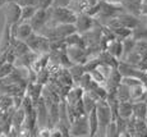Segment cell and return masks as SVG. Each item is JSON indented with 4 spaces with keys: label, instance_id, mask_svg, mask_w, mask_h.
<instances>
[{
    "label": "cell",
    "instance_id": "obj_1",
    "mask_svg": "<svg viewBox=\"0 0 147 137\" xmlns=\"http://www.w3.org/2000/svg\"><path fill=\"white\" fill-rule=\"evenodd\" d=\"M51 9V21L53 24L58 23H76L78 14L73 12L68 7H50Z\"/></svg>",
    "mask_w": 147,
    "mask_h": 137
},
{
    "label": "cell",
    "instance_id": "obj_2",
    "mask_svg": "<svg viewBox=\"0 0 147 137\" xmlns=\"http://www.w3.org/2000/svg\"><path fill=\"white\" fill-rule=\"evenodd\" d=\"M28 47H30L32 51L37 54H47L50 53V40L46 37V36L41 35L38 32H33L32 35L30 36L27 40H26Z\"/></svg>",
    "mask_w": 147,
    "mask_h": 137
},
{
    "label": "cell",
    "instance_id": "obj_3",
    "mask_svg": "<svg viewBox=\"0 0 147 137\" xmlns=\"http://www.w3.org/2000/svg\"><path fill=\"white\" fill-rule=\"evenodd\" d=\"M96 112H97L98 117V122H100V128H98V132H102V135H105L106 127L109 125V123L111 121H114L113 118V112L111 108H110L107 100H98L97 104H96Z\"/></svg>",
    "mask_w": 147,
    "mask_h": 137
},
{
    "label": "cell",
    "instance_id": "obj_4",
    "mask_svg": "<svg viewBox=\"0 0 147 137\" xmlns=\"http://www.w3.org/2000/svg\"><path fill=\"white\" fill-rule=\"evenodd\" d=\"M51 21V9L50 8H38L37 12L35 13V16L31 18L30 23L33 27L35 32H40L41 30H44L49 22Z\"/></svg>",
    "mask_w": 147,
    "mask_h": 137
},
{
    "label": "cell",
    "instance_id": "obj_5",
    "mask_svg": "<svg viewBox=\"0 0 147 137\" xmlns=\"http://www.w3.org/2000/svg\"><path fill=\"white\" fill-rule=\"evenodd\" d=\"M22 16V5L18 1L14 0H9L5 4V12H4V18L7 22H9L10 24L19 23Z\"/></svg>",
    "mask_w": 147,
    "mask_h": 137
},
{
    "label": "cell",
    "instance_id": "obj_6",
    "mask_svg": "<svg viewBox=\"0 0 147 137\" xmlns=\"http://www.w3.org/2000/svg\"><path fill=\"white\" fill-rule=\"evenodd\" d=\"M70 136H90L88 117L82 115L72 122V124H70Z\"/></svg>",
    "mask_w": 147,
    "mask_h": 137
},
{
    "label": "cell",
    "instance_id": "obj_7",
    "mask_svg": "<svg viewBox=\"0 0 147 137\" xmlns=\"http://www.w3.org/2000/svg\"><path fill=\"white\" fill-rule=\"evenodd\" d=\"M97 22L98 21L95 17H91L87 13H81V14H78L77 21H76L74 24H76V27H77V32H80L82 35V33L90 31L91 28H94Z\"/></svg>",
    "mask_w": 147,
    "mask_h": 137
},
{
    "label": "cell",
    "instance_id": "obj_8",
    "mask_svg": "<svg viewBox=\"0 0 147 137\" xmlns=\"http://www.w3.org/2000/svg\"><path fill=\"white\" fill-rule=\"evenodd\" d=\"M12 26L9 22L5 21L4 28H3V33H1V39H0V53H4L10 47L13 40V33H12Z\"/></svg>",
    "mask_w": 147,
    "mask_h": 137
},
{
    "label": "cell",
    "instance_id": "obj_9",
    "mask_svg": "<svg viewBox=\"0 0 147 137\" xmlns=\"http://www.w3.org/2000/svg\"><path fill=\"white\" fill-rule=\"evenodd\" d=\"M118 19H119L120 26L127 27V28H131V30H133V28H136L137 26L141 24V21L138 19L137 16H133V14L127 13V12L120 14V16H118Z\"/></svg>",
    "mask_w": 147,
    "mask_h": 137
},
{
    "label": "cell",
    "instance_id": "obj_10",
    "mask_svg": "<svg viewBox=\"0 0 147 137\" xmlns=\"http://www.w3.org/2000/svg\"><path fill=\"white\" fill-rule=\"evenodd\" d=\"M121 4L127 13H131L137 17L142 14V0H123Z\"/></svg>",
    "mask_w": 147,
    "mask_h": 137
},
{
    "label": "cell",
    "instance_id": "obj_11",
    "mask_svg": "<svg viewBox=\"0 0 147 137\" xmlns=\"http://www.w3.org/2000/svg\"><path fill=\"white\" fill-rule=\"evenodd\" d=\"M106 50L109 51L110 54H113L115 58L121 59V58H123V54H124L123 41H121V40H118V39L113 40V41H109Z\"/></svg>",
    "mask_w": 147,
    "mask_h": 137
},
{
    "label": "cell",
    "instance_id": "obj_12",
    "mask_svg": "<svg viewBox=\"0 0 147 137\" xmlns=\"http://www.w3.org/2000/svg\"><path fill=\"white\" fill-rule=\"evenodd\" d=\"M84 91H86V90H84L83 87H81L80 85H77L76 87H72V88H70V91L68 92V95L65 98V101L68 102V104H70V105L76 104L78 100H81L82 98H83Z\"/></svg>",
    "mask_w": 147,
    "mask_h": 137
},
{
    "label": "cell",
    "instance_id": "obj_13",
    "mask_svg": "<svg viewBox=\"0 0 147 137\" xmlns=\"http://www.w3.org/2000/svg\"><path fill=\"white\" fill-rule=\"evenodd\" d=\"M87 117H88V124H90V136L94 137V136L97 135L98 128H100V122H98L96 108L92 110V112H90L87 114Z\"/></svg>",
    "mask_w": 147,
    "mask_h": 137
},
{
    "label": "cell",
    "instance_id": "obj_14",
    "mask_svg": "<svg viewBox=\"0 0 147 137\" xmlns=\"http://www.w3.org/2000/svg\"><path fill=\"white\" fill-rule=\"evenodd\" d=\"M133 115L137 119H146L147 115V101L140 100L133 102Z\"/></svg>",
    "mask_w": 147,
    "mask_h": 137
},
{
    "label": "cell",
    "instance_id": "obj_15",
    "mask_svg": "<svg viewBox=\"0 0 147 137\" xmlns=\"http://www.w3.org/2000/svg\"><path fill=\"white\" fill-rule=\"evenodd\" d=\"M120 117L125 119H129L133 115V101L128 100V101H120L119 102V109H118Z\"/></svg>",
    "mask_w": 147,
    "mask_h": 137
},
{
    "label": "cell",
    "instance_id": "obj_16",
    "mask_svg": "<svg viewBox=\"0 0 147 137\" xmlns=\"http://www.w3.org/2000/svg\"><path fill=\"white\" fill-rule=\"evenodd\" d=\"M37 9H38L37 5H24V7H22V16L19 23L21 22H30L31 18L37 12Z\"/></svg>",
    "mask_w": 147,
    "mask_h": 137
},
{
    "label": "cell",
    "instance_id": "obj_17",
    "mask_svg": "<svg viewBox=\"0 0 147 137\" xmlns=\"http://www.w3.org/2000/svg\"><path fill=\"white\" fill-rule=\"evenodd\" d=\"M82 100H83V105H84V109H86L87 114H88L90 112H92V110L96 108L97 100H96L88 91H84V95H83V98H82Z\"/></svg>",
    "mask_w": 147,
    "mask_h": 137
},
{
    "label": "cell",
    "instance_id": "obj_18",
    "mask_svg": "<svg viewBox=\"0 0 147 137\" xmlns=\"http://www.w3.org/2000/svg\"><path fill=\"white\" fill-rule=\"evenodd\" d=\"M117 95H118L119 101H128V100H132L131 99V87L121 82L119 86H118Z\"/></svg>",
    "mask_w": 147,
    "mask_h": 137
},
{
    "label": "cell",
    "instance_id": "obj_19",
    "mask_svg": "<svg viewBox=\"0 0 147 137\" xmlns=\"http://www.w3.org/2000/svg\"><path fill=\"white\" fill-rule=\"evenodd\" d=\"M113 31H114L115 33V37L118 40H125L128 37H131L132 33H133V30H131V28H127V27H123V26H120V27H115V28H111Z\"/></svg>",
    "mask_w": 147,
    "mask_h": 137
},
{
    "label": "cell",
    "instance_id": "obj_20",
    "mask_svg": "<svg viewBox=\"0 0 147 137\" xmlns=\"http://www.w3.org/2000/svg\"><path fill=\"white\" fill-rule=\"evenodd\" d=\"M69 72H70V75H72L73 78H74V82H77L78 79L86 73L84 64H77V63H74V64L69 68Z\"/></svg>",
    "mask_w": 147,
    "mask_h": 137
},
{
    "label": "cell",
    "instance_id": "obj_21",
    "mask_svg": "<svg viewBox=\"0 0 147 137\" xmlns=\"http://www.w3.org/2000/svg\"><path fill=\"white\" fill-rule=\"evenodd\" d=\"M132 37H133L136 41H143V40H147V27H143L142 23H141L140 26H137L136 28H133Z\"/></svg>",
    "mask_w": 147,
    "mask_h": 137
},
{
    "label": "cell",
    "instance_id": "obj_22",
    "mask_svg": "<svg viewBox=\"0 0 147 137\" xmlns=\"http://www.w3.org/2000/svg\"><path fill=\"white\" fill-rule=\"evenodd\" d=\"M136 136H147V123L145 119L136 118Z\"/></svg>",
    "mask_w": 147,
    "mask_h": 137
},
{
    "label": "cell",
    "instance_id": "obj_23",
    "mask_svg": "<svg viewBox=\"0 0 147 137\" xmlns=\"http://www.w3.org/2000/svg\"><path fill=\"white\" fill-rule=\"evenodd\" d=\"M16 69V64L14 63H10V62H7L0 67V77L1 78H7L8 76L12 75V72Z\"/></svg>",
    "mask_w": 147,
    "mask_h": 137
},
{
    "label": "cell",
    "instance_id": "obj_24",
    "mask_svg": "<svg viewBox=\"0 0 147 137\" xmlns=\"http://www.w3.org/2000/svg\"><path fill=\"white\" fill-rule=\"evenodd\" d=\"M136 45H137V41L132 37H128L125 40H123V47H124V54H123V58L127 55V54L132 53L134 49H136Z\"/></svg>",
    "mask_w": 147,
    "mask_h": 137
},
{
    "label": "cell",
    "instance_id": "obj_25",
    "mask_svg": "<svg viewBox=\"0 0 147 137\" xmlns=\"http://www.w3.org/2000/svg\"><path fill=\"white\" fill-rule=\"evenodd\" d=\"M105 136H107V137L119 136V130H118V124H117V122H115V121H111L109 123V125L106 127Z\"/></svg>",
    "mask_w": 147,
    "mask_h": 137
},
{
    "label": "cell",
    "instance_id": "obj_26",
    "mask_svg": "<svg viewBox=\"0 0 147 137\" xmlns=\"http://www.w3.org/2000/svg\"><path fill=\"white\" fill-rule=\"evenodd\" d=\"M53 3H54V0H38V3H37V7L38 8H50V7H53Z\"/></svg>",
    "mask_w": 147,
    "mask_h": 137
},
{
    "label": "cell",
    "instance_id": "obj_27",
    "mask_svg": "<svg viewBox=\"0 0 147 137\" xmlns=\"http://www.w3.org/2000/svg\"><path fill=\"white\" fill-rule=\"evenodd\" d=\"M72 0H54L53 7H68Z\"/></svg>",
    "mask_w": 147,
    "mask_h": 137
},
{
    "label": "cell",
    "instance_id": "obj_28",
    "mask_svg": "<svg viewBox=\"0 0 147 137\" xmlns=\"http://www.w3.org/2000/svg\"><path fill=\"white\" fill-rule=\"evenodd\" d=\"M18 3L22 7H24V5H37L38 0H19Z\"/></svg>",
    "mask_w": 147,
    "mask_h": 137
},
{
    "label": "cell",
    "instance_id": "obj_29",
    "mask_svg": "<svg viewBox=\"0 0 147 137\" xmlns=\"http://www.w3.org/2000/svg\"><path fill=\"white\" fill-rule=\"evenodd\" d=\"M104 1L110 3V4H121V3H123V0H104Z\"/></svg>",
    "mask_w": 147,
    "mask_h": 137
},
{
    "label": "cell",
    "instance_id": "obj_30",
    "mask_svg": "<svg viewBox=\"0 0 147 137\" xmlns=\"http://www.w3.org/2000/svg\"><path fill=\"white\" fill-rule=\"evenodd\" d=\"M8 1H9V0H0V8H1V7H4V5L7 4Z\"/></svg>",
    "mask_w": 147,
    "mask_h": 137
},
{
    "label": "cell",
    "instance_id": "obj_31",
    "mask_svg": "<svg viewBox=\"0 0 147 137\" xmlns=\"http://www.w3.org/2000/svg\"><path fill=\"white\" fill-rule=\"evenodd\" d=\"M145 121H146V123H147V115H146V119H145Z\"/></svg>",
    "mask_w": 147,
    "mask_h": 137
},
{
    "label": "cell",
    "instance_id": "obj_32",
    "mask_svg": "<svg viewBox=\"0 0 147 137\" xmlns=\"http://www.w3.org/2000/svg\"><path fill=\"white\" fill-rule=\"evenodd\" d=\"M146 75H147V72H146Z\"/></svg>",
    "mask_w": 147,
    "mask_h": 137
}]
</instances>
